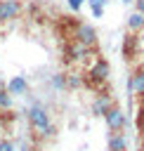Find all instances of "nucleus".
Wrapping results in <instances>:
<instances>
[{
	"label": "nucleus",
	"mask_w": 144,
	"mask_h": 151,
	"mask_svg": "<svg viewBox=\"0 0 144 151\" xmlns=\"http://www.w3.org/2000/svg\"><path fill=\"white\" fill-rule=\"evenodd\" d=\"M28 123H31V127H33V132L38 134V137H54V125L50 123V113H47V109H42V106H31L28 109Z\"/></svg>",
	"instance_id": "f257e3e1"
},
{
	"label": "nucleus",
	"mask_w": 144,
	"mask_h": 151,
	"mask_svg": "<svg viewBox=\"0 0 144 151\" xmlns=\"http://www.w3.org/2000/svg\"><path fill=\"white\" fill-rule=\"evenodd\" d=\"M109 76H111V66H109L106 59H97V61L90 66V71H87V78H90V83H92L94 87H102V85L109 80Z\"/></svg>",
	"instance_id": "f03ea898"
},
{
	"label": "nucleus",
	"mask_w": 144,
	"mask_h": 151,
	"mask_svg": "<svg viewBox=\"0 0 144 151\" xmlns=\"http://www.w3.org/2000/svg\"><path fill=\"white\" fill-rule=\"evenodd\" d=\"M104 123H106V127L111 132H123V127H125V113H123V109L118 104H113L104 113Z\"/></svg>",
	"instance_id": "7ed1b4c3"
},
{
	"label": "nucleus",
	"mask_w": 144,
	"mask_h": 151,
	"mask_svg": "<svg viewBox=\"0 0 144 151\" xmlns=\"http://www.w3.org/2000/svg\"><path fill=\"white\" fill-rule=\"evenodd\" d=\"M73 40L83 42L85 47H97V31L90 26V24H78L76 26V33H73Z\"/></svg>",
	"instance_id": "20e7f679"
},
{
	"label": "nucleus",
	"mask_w": 144,
	"mask_h": 151,
	"mask_svg": "<svg viewBox=\"0 0 144 151\" xmlns=\"http://www.w3.org/2000/svg\"><path fill=\"white\" fill-rule=\"evenodd\" d=\"M92 54V47H85L83 42H78V40H71L68 45H66V59L68 61H83V59H87Z\"/></svg>",
	"instance_id": "39448f33"
},
{
	"label": "nucleus",
	"mask_w": 144,
	"mask_h": 151,
	"mask_svg": "<svg viewBox=\"0 0 144 151\" xmlns=\"http://www.w3.org/2000/svg\"><path fill=\"white\" fill-rule=\"evenodd\" d=\"M21 14L19 0H0V21H12Z\"/></svg>",
	"instance_id": "423d86ee"
},
{
	"label": "nucleus",
	"mask_w": 144,
	"mask_h": 151,
	"mask_svg": "<svg viewBox=\"0 0 144 151\" xmlns=\"http://www.w3.org/2000/svg\"><path fill=\"white\" fill-rule=\"evenodd\" d=\"M111 106H113L111 94H97V97L92 99V106H90V109H92V113H94V116H104Z\"/></svg>",
	"instance_id": "0eeeda50"
},
{
	"label": "nucleus",
	"mask_w": 144,
	"mask_h": 151,
	"mask_svg": "<svg viewBox=\"0 0 144 151\" xmlns=\"http://www.w3.org/2000/svg\"><path fill=\"white\" fill-rule=\"evenodd\" d=\"M5 87H7L9 94H26L28 92V80L24 76H14V78H9V83Z\"/></svg>",
	"instance_id": "6e6552de"
},
{
	"label": "nucleus",
	"mask_w": 144,
	"mask_h": 151,
	"mask_svg": "<svg viewBox=\"0 0 144 151\" xmlns=\"http://www.w3.org/2000/svg\"><path fill=\"white\" fill-rule=\"evenodd\" d=\"M106 149L109 151H127V139L123 132H111L109 134V142H106Z\"/></svg>",
	"instance_id": "1a4fd4ad"
},
{
	"label": "nucleus",
	"mask_w": 144,
	"mask_h": 151,
	"mask_svg": "<svg viewBox=\"0 0 144 151\" xmlns=\"http://www.w3.org/2000/svg\"><path fill=\"white\" fill-rule=\"evenodd\" d=\"M130 92L144 97V68H137V71L130 76Z\"/></svg>",
	"instance_id": "9d476101"
},
{
	"label": "nucleus",
	"mask_w": 144,
	"mask_h": 151,
	"mask_svg": "<svg viewBox=\"0 0 144 151\" xmlns=\"http://www.w3.org/2000/svg\"><path fill=\"white\" fill-rule=\"evenodd\" d=\"M127 31H130V33H139V31H144V14L132 12V14L127 17Z\"/></svg>",
	"instance_id": "9b49d317"
},
{
	"label": "nucleus",
	"mask_w": 144,
	"mask_h": 151,
	"mask_svg": "<svg viewBox=\"0 0 144 151\" xmlns=\"http://www.w3.org/2000/svg\"><path fill=\"white\" fill-rule=\"evenodd\" d=\"M64 83H66V87H71V90H78V87H83V83H85V76H83V73H76V71H71V73H66V76H64Z\"/></svg>",
	"instance_id": "f8f14e48"
},
{
	"label": "nucleus",
	"mask_w": 144,
	"mask_h": 151,
	"mask_svg": "<svg viewBox=\"0 0 144 151\" xmlns=\"http://www.w3.org/2000/svg\"><path fill=\"white\" fill-rule=\"evenodd\" d=\"M9 106H12V94L7 92L5 83L0 80V109H9Z\"/></svg>",
	"instance_id": "ddd939ff"
},
{
	"label": "nucleus",
	"mask_w": 144,
	"mask_h": 151,
	"mask_svg": "<svg viewBox=\"0 0 144 151\" xmlns=\"http://www.w3.org/2000/svg\"><path fill=\"white\" fill-rule=\"evenodd\" d=\"M52 85H54V90H64V87H66V83H64V76H61V73H57V76L52 78Z\"/></svg>",
	"instance_id": "4468645a"
},
{
	"label": "nucleus",
	"mask_w": 144,
	"mask_h": 151,
	"mask_svg": "<svg viewBox=\"0 0 144 151\" xmlns=\"http://www.w3.org/2000/svg\"><path fill=\"white\" fill-rule=\"evenodd\" d=\"M0 151H14V144L9 139H0Z\"/></svg>",
	"instance_id": "2eb2a0df"
},
{
	"label": "nucleus",
	"mask_w": 144,
	"mask_h": 151,
	"mask_svg": "<svg viewBox=\"0 0 144 151\" xmlns=\"http://www.w3.org/2000/svg\"><path fill=\"white\" fill-rule=\"evenodd\" d=\"M83 2H85V0H68V7H71L73 12H78V9L83 7Z\"/></svg>",
	"instance_id": "dca6fc26"
},
{
	"label": "nucleus",
	"mask_w": 144,
	"mask_h": 151,
	"mask_svg": "<svg viewBox=\"0 0 144 151\" xmlns=\"http://www.w3.org/2000/svg\"><path fill=\"white\" fill-rule=\"evenodd\" d=\"M87 2H90V7H92V9H97V7H104V2H106V0H87Z\"/></svg>",
	"instance_id": "f3484780"
},
{
	"label": "nucleus",
	"mask_w": 144,
	"mask_h": 151,
	"mask_svg": "<svg viewBox=\"0 0 144 151\" xmlns=\"http://www.w3.org/2000/svg\"><path fill=\"white\" fill-rule=\"evenodd\" d=\"M135 12L144 14V0H135Z\"/></svg>",
	"instance_id": "a211bd4d"
},
{
	"label": "nucleus",
	"mask_w": 144,
	"mask_h": 151,
	"mask_svg": "<svg viewBox=\"0 0 144 151\" xmlns=\"http://www.w3.org/2000/svg\"><path fill=\"white\" fill-rule=\"evenodd\" d=\"M137 123H139V127L144 130V109H142V111L137 113Z\"/></svg>",
	"instance_id": "6ab92c4d"
},
{
	"label": "nucleus",
	"mask_w": 144,
	"mask_h": 151,
	"mask_svg": "<svg viewBox=\"0 0 144 151\" xmlns=\"http://www.w3.org/2000/svg\"><path fill=\"white\" fill-rule=\"evenodd\" d=\"M104 14V7H97V9H92V17H102Z\"/></svg>",
	"instance_id": "aec40b11"
},
{
	"label": "nucleus",
	"mask_w": 144,
	"mask_h": 151,
	"mask_svg": "<svg viewBox=\"0 0 144 151\" xmlns=\"http://www.w3.org/2000/svg\"><path fill=\"white\" fill-rule=\"evenodd\" d=\"M120 2H135V0H120Z\"/></svg>",
	"instance_id": "412c9836"
}]
</instances>
